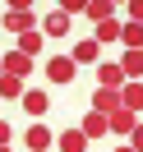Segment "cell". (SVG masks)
<instances>
[{
  "instance_id": "cell-1",
  "label": "cell",
  "mask_w": 143,
  "mask_h": 152,
  "mask_svg": "<svg viewBox=\"0 0 143 152\" xmlns=\"http://www.w3.org/2000/svg\"><path fill=\"white\" fill-rule=\"evenodd\" d=\"M0 28H5V32H14V37H23V32H32V28H37V10H5Z\"/></svg>"
},
{
  "instance_id": "cell-2",
  "label": "cell",
  "mask_w": 143,
  "mask_h": 152,
  "mask_svg": "<svg viewBox=\"0 0 143 152\" xmlns=\"http://www.w3.org/2000/svg\"><path fill=\"white\" fill-rule=\"evenodd\" d=\"M74 74H78L74 56H51L46 60V78H51V83H74Z\"/></svg>"
},
{
  "instance_id": "cell-3",
  "label": "cell",
  "mask_w": 143,
  "mask_h": 152,
  "mask_svg": "<svg viewBox=\"0 0 143 152\" xmlns=\"http://www.w3.org/2000/svg\"><path fill=\"white\" fill-rule=\"evenodd\" d=\"M23 143H28V152H51V148H56V134H51L42 120H32L28 134H23Z\"/></svg>"
},
{
  "instance_id": "cell-4",
  "label": "cell",
  "mask_w": 143,
  "mask_h": 152,
  "mask_svg": "<svg viewBox=\"0 0 143 152\" xmlns=\"http://www.w3.org/2000/svg\"><path fill=\"white\" fill-rule=\"evenodd\" d=\"M129 78H125L120 60H97V88H125Z\"/></svg>"
},
{
  "instance_id": "cell-5",
  "label": "cell",
  "mask_w": 143,
  "mask_h": 152,
  "mask_svg": "<svg viewBox=\"0 0 143 152\" xmlns=\"http://www.w3.org/2000/svg\"><path fill=\"white\" fill-rule=\"evenodd\" d=\"M19 102H23V111H28L32 120H42V115L51 111V97L42 92V88H23V97H19Z\"/></svg>"
},
{
  "instance_id": "cell-6",
  "label": "cell",
  "mask_w": 143,
  "mask_h": 152,
  "mask_svg": "<svg viewBox=\"0 0 143 152\" xmlns=\"http://www.w3.org/2000/svg\"><path fill=\"white\" fill-rule=\"evenodd\" d=\"M56 152H88V138H83V129H78V124L60 129V134H56Z\"/></svg>"
},
{
  "instance_id": "cell-7",
  "label": "cell",
  "mask_w": 143,
  "mask_h": 152,
  "mask_svg": "<svg viewBox=\"0 0 143 152\" xmlns=\"http://www.w3.org/2000/svg\"><path fill=\"white\" fill-rule=\"evenodd\" d=\"M92 111H97V115L120 111V88H92Z\"/></svg>"
},
{
  "instance_id": "cell-8",
  "label": "cell",
  "mask_w": 143,
  "mask_h": 152,
  "mask_svg": "<svg viewBox=\"0 0 143 152\" xmlns=\"http://www.w3.org/2000/svg\"><path fill=\"white\" fill-rule=\"evenodd\" d=\"M120 32H125L120 19H106V23H97V28H92V42H97V46H115V42H120Z\"/></svg>"
},
{
  "instance_id": "cell-9",
  "label": "cell",
  "mask_w": 143,
  "mask_h": 152,
  "mask_svg": "<svg viewBox=\"0 0 143 152\" xmlns=\"http://www.w3.org/2000/svg\"><path fill=\"white\" fill-rule=\"evenodd\" d=\"M65 32H69V14L65 10H51L42 19V37H65Z\"/></svg>"
},
{
  "instance_id": "cell-10",
  "label": "cell",
  "mask_w": 143,
  "mask_h": 152,
  "mask_svg": "<svg viewBox=\"0 0 143 152\" xmlns=\"http://www.w3.org/2000/svg\"><path fill=\"white\" fill-rule=\"evenodd\" d=\"M78 129H83V138L92 143V138H102V134H111V120H106V115H97V111H88Z\"/></svg>"
},
{
  "instance_id": "cell-11",
  "label": "cell",
  "mask_w": 143,
  "mask_h": 152,
  "mask_svg": "<svg viewBox=\"0 0 143 152\" xmlns=\"http://www.w3.org/2000/svg\"><path fill=\"white\" fill-rule=\"evenodd\" d=\"M0 65H5V74H14V78H28V74H32V60L23 56V51H10Z\"/></svg>"
},
{
  "instance_id": "cell-12",
  "label": "cell",
  "mask_w": 143,
  "mask_h": 152,
  "mask_svg": "<svg viewBox=\"0 0 143 152\" xmlns=\"http://www.w3.org/2000/svg\"><path fill=\"white\" fill-rule=\"evenodd\" d=\"M97 60H102V46H97L92 37L74 42V65H97Z\"/></svg>"
},
{
  "instance_id": "cell-13",
  "label": "cell",
  "mask_w": 143,
  "mask_h": 152,
  "mask_svg": "<svg viewBox=\"0 0 143 152\" xmlns=\"http://www.w3.org/2000/svg\"><path fill=\"white\" fill-rule=\"evenodd\" d=\"M42 46H46V37H42V28H32V32H23V37H19V46H14V51H23L28 60H37Z\"/></svg>"
},
{
  "instance_id": "cell-14",
  "label": "cell",
  "mask_w": 143,
  "mask_h": 152,
  "mask_svg": "<svg viewBox=\"0 0 143 152\" xmlns=\"http://www.w3.org/2000/svg\"><path fill=\"white\" fill-rule=\"evenodd\" d=\"M106 120H111V129H115V134H125V138H129V134H134V124H139V115H134V111H125V106H120V111H111Z\"/></svg>"
},
{
  "instance_id": "cell-15",
  "label": "cell",
  "mask_w": 143,
  "mask_h": 152,
  "mask_svg": "<svg viewBox=\"0 0 143 152\" xmlns=\"http://www.w3.org/2000/svg\"><path fill=\"white\" fill-rule=\"evenodd\" d=\"M120 106L139 115V111H143V83H125V88H120Z\"/></svg>"
},
{
  "instance_id": "cell-16",
  "label": "cell",
  "mask_w": 143,
  "mask_h": 152,
  "mask_svg": "<svg viewBox=\"0 0 143 152\" xmlns=\"http://www.w3.org/2000/svg\"><path fill=\"white\" fill-rule=\"evenodd\" d=\"M120 69H125V78H143V51H125Z\"/></svg>"
},
{
  "instance_id": "cell-17",
  "label": "cell",
  "mask_w": 143,
  "mask_h": 152,
  "mask_svg": "<svg viewBox=\"0 0 143 152\" xmlns=\"http://www.w3.org/2000/svg\"><path fill=\"white\" fill-rule=\"evenodd\" d=\"M88 19H92V23H106V19H115V10H111V0H88Z\"/></svg>"
},
{
  "instance_id": "cell-18",
  "label": "cell",
  "mask_w": 143,
  "mask_h": 152,
  "mask_svg": "<svg viewBox=\"0 0 143 152\" xmlns=\"http://www.w3.org/2000/svg\"><path fill=\"white\" fill-rule=\"evenodd\" d=\"M0 97H5V102H19V97H23V78L0 74Z\"/></svg>"
},
{
  "instance_id": "cell-19",
  "label": "cell",
  "mask_w": 143,
  "mask_h": 152,
  "mask_svg": "<svg viewBox=\"0 0 143 152\" xmlns=\"http://www.w3.org/2000/svg\"><path fill=\"white\" fill-rule=\"evenodd\" d=\"M120 42H125V51H143V23H125Z\"/></svg>"
},
{
  "instance_id": "cell-20",
  "label": "cell",
  "mask_w": 143,
  "mask_h": 152,
  "mask_svg": "<svg viewBox=\"0 0 143 152\" xmlns=\"http://www.w3.org/2000/svg\"><path fill=\"white\" fill-rule=\"evenodd\" d=\"M56 10H65V14H69V19H74V14H83V10H88V0H60Z\"/></svg>"
},
{
  "instance_id": "cell-21",
  "label": "cell",
  "mask_w": 143,
  "mask_h": 152,
  "mask_svg": "<svg viewBox=\"0 0 143 152\" xmlns=\"http://www.w3.org/2000/svg\"><path fill=\"white\" fill-rule=\"evenodd\" d=\"M129 148H134V152H143V120L134 124V134H129Z\"/></svg>"
},
{
  "instance_id": "cell-22",
  "label": "cell",
  "mask_w": 143,
  "mask_h": 152,
  "mask_svg": "<svg viewBox=\"0 0 143 152\" xmlns=\"http://www.w3.org/2000/svg\"><path fill=\"white\" fill-rule=\"evenodd\" d=\"M129 23H143V0H129Z\"/></svg>"
},
{
  "instance_id": "cell-23",
  "label": "cell",
  "mask_w": 143,
  "mask_h": 152,
  "mask_svg": "<svg viewBox=\"0 0 143 152\" xmlns=\"http://www.w3.org/2000/svg\"><path fill=\"white\" fill-rule=\"evenodd\" d=\"M10 138H14V129H10V120H0V148H10Z\"/></svg>"
},
{
  "instance_id": "cell-24",
  "label": "cell",
  "mask_w": 143,
  "mask_h": 152,
  "mask_svg": "<svg viewBox=\"0 0 143 152\" xmlns=\"http://www.w3.org/2000/svg\"><path fill=\"white\" fill-rule=\"evenodd\" d=\"M10 10H32V0H5Z\"/></svg>"
},
{
  "instance_id": "cell-25",
  "label": "cell",
  "mask_w": 143,
  "mask_h": 152,
  "mask_svg": "<svg viewBox=\"0 0 143 152\" xmlns=\"http://www.w3.org/2000/svg\"><path fill=\"white\" fill-rule=\"evenodd\" d=\"M111 152H134V148H129V143H120V148H111Z\"/></svg>"
},
{
  "instance_id": "cell-26",
  "label": "cell",
  "mask_w": 143,
  "mask_h": 152,
  "mask_svg": "<svg viewBox=\"0 0 143 152\" xmlns=\"http://www.w3.org/2000/svg\"><path fill=\"white\" fill-rule=\"evenodd\" d=\"M111 5H129V0H111Z\"/></svg>"
},
{
  "instance_id": "cell-27",
  "label": "cell",
  "mask_w": 143,
  "mask_h": 152,
  "mask_svg": "<svg viewBox=\"0 0 143 152\" xmlns=\"http://www.w3.org/2000/svg\"><path fill=\"white\" fill-rule=\"evenodd\" d=\"M0 152H14V148H0Z\"/></svg>"
},
{
  "instance_id": "cell-28",
  "label": "cell",
  "mask_w": 143,
  "mask_h": 152,
  "mask_svg": "<svg viewBox=\"0 0 143 152\" xmlns=\"http://www.w3.org/2000/svg\"><path fill=\"white\" fill-rule=\"evenodd\" d=\"M0 74H5V65H0Z\"/></svg>"
},
{
  "instance_id": "cell-29",
  "label": "cell",
  "mask_w": 143,
  "mask_h": 152,
  "mask_svg": "<svg viewBox=\"0 0 143 152\" xmlns=\"http://www.w3.org/2000/svg\"><path fill=\"white\" fill-rule=\"evenodd\" d=\"M51 152H56V148H51Z\"/></svg>"
}]
</instances>
